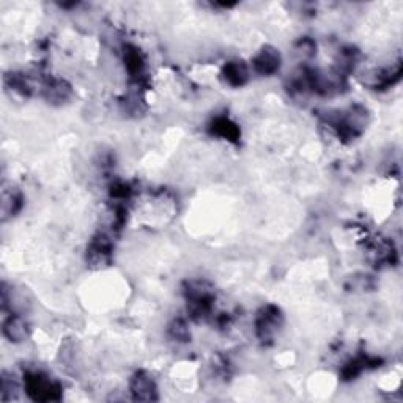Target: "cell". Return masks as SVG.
<instances>
[{
	"label": "cell",
	"instance_id": "cell-1",
	"mask_svg": "<svg viewBox=\"0 0 403 403\" xmlns=\"http://www.w3.org/2000/svg\"><path fill=\"white\" fill-rule=\"evenodd\" d=\"M24 388L27 395L35 402H56L62 397V386L40 372L25 375Z\"/></svg>",
	"mask_w": 403,
	"mask_h": 403
},
{
	"label": "cell",
	"instance_id": "cell-2",
	"mask_svg": "<svg viewBox=\"0 0 403 403\" xmlns=\"http://www.w3.org/2000/svg\"><path fill=\"white\" fill-rule=\"evenodd\" d=\"M284 325V315L279 307L265 306L256 320V332L262 342H271Z\"/></svg>",
	"mask_w": 403,
	"mask_h": 403
},
{
	"label": "cell",
	"instance_id": "cell-3",
	"mask_svg": "<svg viewBox=\"0 0 403 403\" xmlns=\"http://www.w3.org/2000/svg\"><path fill=\"white\" fill-rule=\"evenodd\" d=\"M112 249L114 243L108 233H98L97 236L90 241L87 249V260L92 267H106L112 260Z\"/></svg>",
	"mask_w": 403,
	"mask_h": 403
},
{
	"label": "cell",
	"instance_id": "cell-4",
	"mask_svg": "<svg viewBox=\"0 0 403 403\" xmlns=\"http://www.w3.org/2000/svg\"><path fill=\"white\" fill-rule=\"evenodd\" d=\"M130 392L134 400H139V402L158 400L156 381L153 380V376L148 372H145V370H139V372H136L134 376H132L130 383Z\"/></svg>",
	"mask_w": 403,
	"mask_h": 403
},
{
	"label": "cell",
	"instance_id": "cell-5",
	"mask_svg": "<svg viewBox=\"0 0 403 403\" xmlns=\"http://www.w3.org/2000/svg\"><path fill=\"white\" fill-rule=\"evenodd\" d=\"M282 63V57H280L279 51H276L271 46H265L258 54L254 57L252 66L256 73L262 74V76H271V74L278 73Z\"/></svg>",
	"mask_w": 403,
	"mask_h": 403
},
{
	"label": "cell",
	"instance_id": "cell-6",
	"mask_svg": "<svg viewBox=\"0 0 403 403\" xmlns=\"http://www.w3.org/2000/svg\"><path fill=\"white\" fill-rule=\"evenodd\" d=\"M2 331H3V336L7 337L10 342L23 343L29 339L30 328L27 325V321L24 320L23 315L12 312V314L7 315V318H5Z\"/></svg>",
	"mask_w": 403,
	"mask_h": 403
},
{
	"label": "cell",
	"instance_id": "cell-7",
	"mask_svg": "<svg viewBox=\"0 0 403 403\" xmlns=\"http://www.w3.org/2000/svg\"><path fill=\"white\" fill-rule=\"evenodd\" d=\"M23 205L24 197L18 188L3 186L2 197H0V213H2L3 222L18 215L23 210Z\"/></svg>",
	"mask_w": 403,
	"mask_h": 403
},
{
	"label": "cell",
	"instance_id": "cell-8",
	"mask_svg": "<svg viewBox=\"0 0 403 403\" xmlns=\"http://www.w3.org/2000/svg\"><path fill=\"white\" fill-rule=\"evenodd\" d=\"M45 97L49 103H65L71 97V87L70 84L63 79H47L45 84Z\"/></svg>",
	"mask_w": 403,
	"mask_h": 403
},
{
	"label": "cell",
	"instance_id": "cell-9",
	"mask_svg": "<svg viewBox=\"0 0 403 403\" xmlns=\"http://www.w3.org/2000/svg\"><path fill=\"white\" fill-rule=\"evenodd\" d=\"M5 88L12 93V97L14 95V97L27 98L32 92V84L23 73H10L8 76H5Z\"/></svg>",
	"mask_w": 403,
	"mask_h": 403
},
{
	"label": "cell",
	"instance_id": "cell-10",
	"mask_svg": "<svg viewBox=\"0 0 403 403\" xmlns=\"http://www.w3.org/2000/svg\"><path fill=\"white\" fill-rule=\"evenodd\" d=\"M225 82L232 87H241L247 82L249 70L243 62H229L222 70Z\"/></svg>",
	"mask_w": 403,
	"mask_h": 403
},
{
	"label": "cell",
	"instance_id": "cell-11",
	"mask_svg": "<svg viewBox=\"0 0 403 403\" xmlns=\"http://www.w3.org/2000/svg\"><path fill=\"white\" fill-rule=\"evenodd\" d=\"M128 51H125V66L128 70L131 77H136L137 81L144 76V70H145V60L142 57L141 51L137 47H126Z\"/></svg>",
	"mask_w": 403,
	"mask_h": 403
},
{
	"label": "cell",
	"instance_id": "cell-12",
	"mask_svg": "<svg viewBox=\"0 0 403 403\" xmlns=\"http://www.w3.org/2000/svg\"><path fill=\"white\" fill-rule=\"evenodd\" d=\"M211 132L216 134L221 139L235 142L240 137V130L233 123L232 120L225 119V117H217V119L211 123Z\"/></svg>",
	"mask_w": 403,
	"mask_h": 403
},
{
	"label": "cell",
	"instance_id": "cell-13",
	"mask_svg": "<svg viewBox=\"0 0 403 403\" xmlns=\"http://www.w3.org/2000/svg\"><path fill=\"white\" fill-rule=\"evenodd\" d=\"M21 391V386L16 380V376L13 374H2V378H0V394H2V400L3 402H10L18 397Z\"/></svg>",
	"mask_w": 403,
	"mask_h": 403
},
{
	"label": "cell",
	"instance_id": "cell-14",
	"mask_svg": "<svg viewBox=\"0 0 403 403\" xmlns=\"http://www.w3.org/2000/svg\"><path fill=\"white\" fill-rule=\"evenodd\" d=\"M167 334L173 342H178V343H184L191 339L188 325L183 320H173L171 323V326H169Z\"/></svg>",
	"mask_w": 403,
	"mask_h": 403
}]
</instances>
